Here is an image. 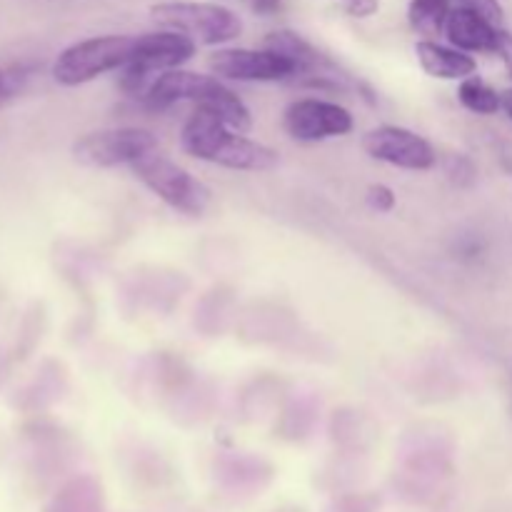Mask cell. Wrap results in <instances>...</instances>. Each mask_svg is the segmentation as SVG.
<instances>
[{"mask_svg":"<svg viewBox=\"0 0 512 512\" xmlns=\"http://www.w3.org/2000/svg\"><path fill=\"white\" fill-rule=\"evenodd\" d=\"M198 53V43L178 30H153L135 35V55L125 68H120V90L125 95L143 98L155 78L165 70L183 68Z\"/></svg>","mask_w":512,"mask_h":512,"instance_id":"cell-3","label":"cell"},{"mask_svg":"<svg viewBox=\"0 0 512 512\" xmlns=\"http://www.w3.org/2000/svg\"><path fill=\"white\" fill-rule=\"evenodd\" d=\"M415 55L418 63L430 78L438 80H465L470 75L478 73V60L465 50L453 48V45H443L438 40H418L415 43Z\"/></svg>","mask_w":512,"mask_h":512,"instance_id":"cell-12","label":"cell"},{"mask_svg":"<svg viewBox=\"0 0 512 512\" xmlns=\"http://www.w3.org/2000/svg\"><path fill=\"white\" fill-rule=\"evenodd\" d=\"M343 5V10L353 18H370V15L378 13L380 3L378 0H338Z\"/></svg>","mask_w":512,"mask_h":512,"instance_id":"cell-19","label":"cell"},{"mask_svg":"<svg viewBox=\"0 0 512 512\" xmlns=\"http://www.w3.org/2000/svg\"><path fill=\"white\" fill-rule=\"evenodd\" d=\"M450 10H453V0H410L408 23L415 33L433 40L445 35Z\"/></svg>","mask_w":512,"mask_h":512,"instance_id":"cell-14","label":"cell"},{"mask_svg":"<svg viewBox=\"0 0 512 512\" xmlns=\"http://www.w3.org/2000/svg\"><path fill=\"white\" fill-rule=\"evenodd\" d=\"M365 200H368L370 208L378 210V213H390V210L395 208V203H398L393 188H388V185L383 183L368 185V190H365Z\"/></svg>","mask_w":512,"mask_h":512,"instance_id":"cell-16","label":"cell"},{"mask_svg":"<svg viewBox=\"0 0 512 512\" xmlns=\"http://www.w3.org/2000/svg\"><path fill=\"white\" fill-rule=\"evenodd\" d=\"M140 100L153 113H163L178 103H193L195 108L213 110L218 118H223L230 128L240 133H248L253 128V115L243 98L215 75L195 73V70H165L150 83Z\"/></svg>","mask_w":512,"mask_h":512,"instance_id":"cell-2","label":"cell"},{"mask_svg":"<svg viewBox=\"0 0 512 512\" xmlns=\"http://www.w3.org/2000/svg\"><path fill=\"white\" fill-rule=\"evenodd\" d=\"M180 148L195 160L245 173H265L278 165V153L265 143L233 130L213 110L195 108L180 130Z\"/></svg>","mask_w":512,"mask_h":512,"instance_id":"cell-1","label":"cell"},{"mask_svg":"<svg viewBox=\"0 0 512 512\" xmlns=\"http://www.w3.org/2000/svg\"><path fill=\"white\" fill-rule=\"evenodd\" d=\"M263 48L288 58L295 65V73H298L295 78H300V75H305V78L325 75V68H330V60L313 43H308L303 35L293 33V30H275L263 40Z\"/></svg>","mask_w":512,"mask_h":512,"instance_id":"cell-13","label":"cell"},{"mask_svg":"<svg viewBox=\"0 0 512 512\" xmlns=\"http://www.w3.org/2000/svg\"><path fill=\"white\" fill-rule=\"evenodd\" d=\"M503 113L512 120V90H505L503 93Z\"/></svg>","mask_w":512,"mask_h":512,"instance_id":"cell-21","label":"cell"},{"mask_svg":"<svg viewBox=\"0 0 512 512\" xmlns=\"http://www.w3.org/2000/svg\"><path fill=\"white\" fill-rule=\"evenodd\" d=\"M158 150V138L145 128H105L80 135L73 158L88 168H133L138 160Z\"/></svg>","mask_w":512,"mask_h":512,"instance_id":"cell-7","label":"cell"},{"mask_svg":"<svg viewBox=\"0 0 512 512\" xmlns=\"http://www.w3.org/2000/svg\"><path fill=\"white\" fill-rule=\"evenodd\" d=\"M503 33V25H495L483 13H478L473 8H465V5H455L450 10L448 25H445V38H448V43L453 48L465 50V53L498 55Z\"/></svg>","mask_w":512,"mask_h":512,"instance_id":"cell-11","label":"cell"},{"mask_svg":"<svg viewBox=\"0 0 512 512\" xmlns=\"http://www.w3.org/2000/svg\"><path fill=\"white\" fill-rule=\"evenodd\" d=\"M208 68L215 78L238 83H283L295 80V65L268 48H218L208 58Z\"/></svg>","mask_w":512,"mask_h":512,"instance_id":"cell-9","label":"cell"},{"mask_svg":"<svg viewBox=\"0 0 512 512\" xmlns=\"http://www.w3.org/2000/svg\"><path fill=\"white\" fill-rule=\"evenodd\" d=\"M133 173L145 188L153 195H158L165 205H170L178 213L190 215V218H198L208 210L210 188L205 183H200L195 175H190L188 170L180 168L178 163L168 160L165 155H160L158 150L150 155H145L143 160L133 165Z\"/></svg>","mask_w":512,"mask_h":512,"instance_id":"cell-6","label":"cell"},{"mask_svg":"<svg viewBox=\"0 0 512 512\" xmlns=\"http://www.w3.org/2000/svg\"><path fill=\"white\" fill-rule=\"evenodd\" d=\"M135 55V35H95L68 45L53 63L55 83L78 88L105 73L125 68Z\"/></svg>","mask_w":512,"mask_h":512,"instance_id":"cell-4","label":"cell"},{"mask_svg":"<svg viewBox=\"0 0 512 512\" xmlns=\"http://www.w3.org/2000/svg\"><path fill=\"white\" fill-rule=\"evenodd\" d=\"M458 5H465V8H473L478 13H483L485 18L493 20L495 25H503V5L498 0H458Z\"/></svg>","mask_w":512,"mask_h":512,"instance_id":"cell-18","label":"cell"},{"mask_svg":"<svg viewBox=\"0 0 512 512\" xmlns=\"http://www.w3.org/2000/svg\"><path fill=\"white\" fill-rule=\"evenodd\" d=\"M283 128L298 143H320L353 133L355 120L348 108L333 100L298 98L285 108Z\"/></svg>","mask_w":512,"mask_h":512,"instance_id":"cell-8","label":"cell"},{"mask_svg":"<svg viewBox=\"0 0 512 512\" xmlns=\"http://www.w3.org/2000/svg\"><path fill=\"white\" fill-rule=\"evenodd\" d=\"M458 100L465 110L475 115H495L503 110V93L485 83L480 75H470V78L460 80L458 85Z\"/></svg>","mask_w":512,"mask_h":512,"instance_id":"cell-15","label":"cell"},{"mask_svg":"<svg viewBox=\"0 0 512 512\" xmlns=\"http://www.w3.org/2000/svg\"><path fill=\"white\" fill-rule=\"evenodd\" d=\"M150 18L160 28L178 30L198 45L233 43L243 33V20L235 10L218 3H193V0H168L150 8Z\"/></svg>","mask_w":512,"mask_h":512,"instance_id":"cell-5","label":"cell"},{"mask_svg":"<svg viewBox=\"0 0 512 512\" xmlns=\"http://www.w3.org/2000/svg\"><path fill=\"white\" fill-rule=\"evenodd\" d=\"M25 78H28L25 68H0V103L10 100L13 95H18Z\"/></svg>","mask_w":512,"mask_h":512,"instance_id":"cell-17","label":"cell"},{"mask_svg":"<svg viewBox=\"0 0 512 512\" xmlns=\"http://www.w3.org/2000/svg\"><path fill=\"white\" fill-rule=\"evenodd\" d=\"M498 55H500V58H503L505 68H508V73H510V78H512V35L508 33V30H505L503 38H500Z\"/></svg>","mask_w":512,"mask_h":512,"instance_id":"cell-20","label":"cell"},{"mask_svg":"<svg viewBox=\"0 0 512 512\" xmlns=\"http://www.w3.org/2000/svg\"><path fill=\"white\" fill-rule=\"evenodd\" d=\"M360 145L370 158L393 165V168L430 170L438 163V153L430 140L400 125H378L363 135Z\"/></svg>","mask_w":512,"mask_h":512,"instance_id":"cell-10","label":"cell"}]
</instances>
